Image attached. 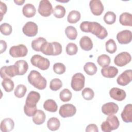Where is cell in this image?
Returning a JSON list of instances; mask_svg holds the SVG:
<instances>
[{
	"mask_svg": "<svg viewBox=\"0 0 132 132\" xmlns=\"http://www.w3.org/2000/svg\"><path fill=\"white\" fill-rule=\"evenodd\" d=\"M89 7L92 13L94 15H100L104 11V6L100 0L91 1L89 3Z\"/></svg>",
	"mask_w": 132,
	"mask_h": 132,
	"instance_id": "cell-16",
	"label": "cell"
},
{
	"mask_svg": "<svg viewBox=\"0 0 132 132\" xmlns=\"http://www.w3.org/2000/svg\"><path fill=\"white\" fill-rule=\"evenodd\" d=\"M81 95L83 98L87 101H90L93 99L94 96L93 90L90 88H86L82 90Z\"/></svg>",
	"mask_w": 132,
	"mask_h": 132,
	"instance_id": "cell-40",
	"label": "cell"
},
{
	"mask_svg": "<svg viewBox=\"0 0 132 132\" xmlns=\"http://www.w3.org/2000/svg\"><path fill=\"white\" fill-rule=\"evenodd\" d=\"M60 126L59 120L55 117H52L48 119L47 122L48 128L52 131H55L59 129Z\"/></svg>",
	"mask_w": 132,
	"mask_h": 132,
	"instance_id": "cell-29",
	"label": "cell"
},
{
	"mask_svg": "<svg viewBox=\"0 0 132 132\" xmlns=\"http://www.w3.org/2000/svg\"><path fill=\"white\" fill-rule=\"evenodd\" d=\"M81 18V14L78 11L72 10L67 17V21L71 24H74L78 22Z\"/></svg>",
	"mask_w": 132,
	"mask_h": 132,
	"instance_id": "cell-30",
	"label": "cell"
},
{
	"mask_svg": "<svg viewBox=\"0 0 132 132\" xmlns=\"http://www.w3.org/2000/svg\"><path fill=\"white\" fill-rule=\"evenodd\" d=\"M119 110L118 105L113 102H108L104 104L102 107V112L107 116L114 114Z\"/></svg>",
	"mask_w": 132,
	"mask_h": 132,
	"instance_id": "cell-17",
	"label": "cell"
},
{
	"mask_svg": "<svg viewBox=\"0 0 132 132\" xmlns=\"http://www.w3.org/2000/svg\"><path fill=\"white\" fill-rule=\"evenodd\" d=\"M38 11L42 16L47 17L51 15L53 11L51 2L48 0L41 1L39 3Z\"/></svg>",
	"mask_w": 132,
	"mask_h": 132,
	"instance_id": "cell-9",
	"label": "cell"
},
{
	"mask_svg": "<svg viewBox=\"0 0 132 132\" xmlns=\"http://www.w3.org/2000/svg\"><path fill=\"white\" fill-rule=\"evenodd\" d=\"M116 20V15L113 12L107 11L104 16V22L108 25H111L114 23Z\"/></svg>",
	"mask_w": 132,
	"mask_h": 132,
	"instance_id": "cell-38",
	"label": "cell"
},
{
	"mask_svg": "<svg viewBox=\"0 0 132 132\" xmlns=\"http://www.w3.org/2000/svg\"><path fill=\"white\" fill-rule=\"evenodd\" d=\"M76 112V107L72 104H65L60 106L59 113L62 118L71 117L75 115Z\"/></svg>",
	"mask_w": 132,
	"mask_h": 132,
	"instance_id": "cell-12",
	"label": "cell"
},
{
	"mask_svg": "<svg viewBox=\"0 0 132 132\" xmlns=\"http://www.w3.org/2000/svg\"><path fill=\"white\" fill-rule=\"evenodd\" d=\"M44 109L51 112H55L57 111L58 106L55 101L52 99H48L45 101L43 104Z\"/></svg>",
	"mask_w": 132,
	"mask_h": 132,
	"instance_id": "cell-27",
	"label": "cell"
},
{
	"mask_svg": "<svg viewBox=\"0 0 132 132\" xmlns=\"http://www.w3.org/2000/svg\"><path fill=\"white\" fill-rule=\"evenodd\" d=\"M110 96L113 100L118 101H123L126 96V92L123 89L118 88H112L109 91Z\"/></svg>",
	"mask_w": 132,
	"mask_h": 132,
	"instance_id": "cell-18",
	"label": "cell"
},
{
	"mask_svg": "<svg viewBox=\"0 0 132 132\" xmlns=\"http://www.w3.org/2000/svg\"><path fill=\"white\" fill-rule=\"evenodd\" d=\"M2 85L4 90L7 92H11L14 86L13 81L10 78H6L3 79L2 81Z\"/></svg>",
	"mask_w": 132,
	"mask_h": 132,
	"instance_id": "cell-36",
	"label": "cell"
},
{
	"mask_svg": "<svg viewBox=\"0 0 132 132\" xmlns=\"http://www.w3.org/2000/svg\"><path fill=\"white\" fill-rule=\"evenodd\" d=\"M89 21H84L81 23L80 25V28L81 30L85 32H89Z\"/></svg>",
	"mask_w": 132,
	"mask_h": 132,
	"instance_id": "cell-45",
	"label": "cell"
},
{
	"mask_svg": "<svg viewBox=\"0 0 132 132\" xmlns=\"http://www.w3.org/2000/svg\"><path fill=\"white\" fill-rule=\"evenodd\" d=\"M105 46L106 51L110 54H113L117 51V47L116 43L114 40L112 39H110L107 41H106L105 43Z\"/></svg>",
	"mask_w": 132,
	"mask_h": 132,
	"instance_id": "cell-39",
	"label": "cell"
},
{
	"mask_svg": "<svg viewBox=\"0 0 132 132\" xmlns=\"http://www.w3.org/2000/svg\"><path fill=\"white\" fill-rule=\"evenodd\" d=\"M0 41H1V53L2 54L4 52H5L7 48V43L5 41L2 40H1Z\"/></svg>",
	"mask_w": 132,
	"mask_h": 132,
	"instance_id": "cell-48",
	"label": "cell"
},
{
	"mask_svg": "<svg viewBox=\"0 0 132 132\" xmlns=\"http://www.w3.org/2000/svg\"><path fill=\"white\" fill-rule=\"evenodd\" d=\"M119 22L123 26H132V14L128 12L122 13L119 17Z\"/></svg>",
	"mask_w": 132,
	"mask_h": 132,
	"instance_id": "cell-25",
	"label": "cell"
},
{
	"mask_svg": "<svg viewBox=\"0 0 132 132\" xmlns=\"http://www.w3.org/2000/svg\"><path fill=\"white\" fill-rule=\"evenodd\" d=\"M28 81L30 85L39 90H44L47 84L46 79L36 70H32L27 77Z\"/></svg>",
	"mask_w": 132,
	"mask_h": 132,
	"instance_id": "cell-2",
	"label": "cell"
},
{
	"mask_svg": "<svg viewBox=\"0 0 132 132\" xmlns=\"http://www.w3.org/2000/svg\"><path fill=\"white\" fill-rule=\"evenodd\" d=\"M98 127L94 124H90L88 125L86 128V132H98Z\"/></svg>",
	"mask_w": 132,
	"mask_h": 132,
	"instance_id": "cell-46",
	"label": "cell"
},
{
	"mask_svg": "<svg viewBox=\"0 0 132 132\" xmlns=\"http://www.w3.org/2000/svg\"><path fill=\"white\" fill-rule=\"evenodd\" d=\"M1 77L3 79L10 78L16 75H19V71L15 64L9 66H4L1 68Z\"/></svg>",
	"mask_w": 132,
	"mask_h": 132,
	"instance_id": "cell-8",
	"label": "cell"
},
{
	"mask_svg": "<svg viewBox=\"0 0 132 132\" xmlns=\"http://www.w3.org/2000/svg\"><path fill=\"white\" fill-rule=\"evenodd\" d=\"M14 126L13 120L11 118H5L1 123V130L3 132H9L11 131Z\"/></svg>",
	"mask_w": 132,
	"mask_h": 132,
	"instance_id": "cell-21",
	"label": "cell"
},
{
	"mask_svg": "<svg viewBox=\"0 0 132 132\" xmlns=\"http://www.w3.org/2000/svg\"><path fill=\"white\" fill-rule=\"evenodd\" d=\"M121 118L123 121L125 123H130L132 121V105L131 104H127L121 114Z\"/></svg>",
	"mask_w": 132,
	"mask_h": 132,
	"instance_id": "cell-20",
	"label": "cell"
},
{
	"mask_svg": "<svg viewBox=\"0 0 132 132\" xmlns=\"http://www.w3.org/2000/svg\"><path fill=\"white\" fill-rule=\"evenodd\" d=\"M62 86V82L58 78H54L51 80L50 84V88L53 91H57Z\"/></svg>",
	"mask_w": 132,
	"mask_h": 132,
	"instance_id": "cell-41",
	"label": "cell"
},
{
	"mask_svg": "<svg viewBox=\"0 0 132 132\" xmlns=\"http://www.w3.org/2000/svg\"><path fill=\"white\" fill-rule=\"evenodd\" d=\"M66 53L69 55H74L76 54L78 51V47L76 44L74 43H69L67 44L65 48Z\"/></svg>",
	"mask_w": 132,
	"mask_h": 132,
	"instance_id": "cell-43",
	"label": "cell"
},
{
	"mask_svg": "<svg viewBox=\"0 0 132 132\" xmlns=\"http://www.w3.org/2000/svg\"><path fill=\"white\" fill-rule=\"evenodd\" d=\"M40 99L39 93L31 91H30L26 99L25 104L24 106L25 114L28 117H32L37 111V104Z\"/></svg>",
	"mask_w": 132,
	"mask_h": 132,
	"instance_id": "cell-1",
	"label": "cell"
},
{
	"mask_svg": "<svg viewBox=\"0 0 132 132\" xmlns=\"http://www.w3.org/2000/svg\"><path fill=\"white\" fill-rule=\"evenodd\" d=\"M14 64H15L18 67L19 75H23L27 72L28 69V64L25 60H18L15 62Z\"/></svg>",
	"mask_w": 132,
	"mask_h": 132,
	"instance_id": "cell-28",
	"label": "cell"
},
{
	"mask_svg": "<svg viewBox=\"0 0 132 132\" xmlns=\"http://www.w3.org/2000/svg\"><path fill=\"white\" fill-rule=\"evenodd\" d=\"M111 59L109 56L106 54H102L97 57V62L100 66L104 67L109 65L110 63Z\"/></svg>",
	"mask_w": 132,
	"mask_h": 132,
	"instance_id": "cell-34",
	"label": "cell"
},
{
	"mask_svg": "<svg viewBox=\"0 0 132 132\" xmlns=\"http://www.w3.org/2000/svg\"><path fill=\"white\" fill-rule=\"evenodd\" d=\"M26 91L27 88L26 86L22 84H19L15 88L14 94L16 97L22 98L24 96Z\"/></svg>",
	"mask_w": 132,
	"mask_h": 132,
	"instance_id": "cell-35",
	"label": "cell"
},
{
	"mask_svg": "<svg viewBox=\"0 0 132 132\" xmlns=\"http://www.w3.org/2000/svg\"><path fill=\"white\" fill-rule=\"evenodd\" d=\"M22 13L26 18H32L36 13V9L34 5L31 4H25L22 9Z\"/></svg>",
	"mask_w": 132,
	"mask_h": 132,
	"instance_id": "cell-23",
	"label": "cell"
},
{
	"mask_svg": "<svg viewBox=\"0 0 132 132\" xmlns=\"http://www.w3.org/2000/svg\"><path fill=\"white\" fill-rule=\"evenodd\" d=\"M132 80L131 70H127L121 73L117 78V84L122 86H125L129 84Z\"/></svg>",
	"mask_w": 132,
	"mask_h": 132,
	"instance_id": "cell-14",
	"label": "cell"
},
{
	"mask_svg": "<svg viewBox=\"0 0 132 132\" xmlns=\"http://www.w3.org/2000/svg\"><path fill=\"white\" fill-rule=\"evenodd\" d=\"M102 75L106 78H114L118 73V69L113 66H105L101 69Z\"/></svg>",
	"mask_w": 132,
	"mask_h": 132,
	"instance_id": "cell-19",
	"label": "cell"
},
{
	"mask_svg": "<svg viewBox=\"0 0 132 132\" xmlns=\"http://www.w3.org/2000/svg\"><path fill=\"white\" fill-rule=\"evenodd\" d=\"M72 96V92L68 89H64L60 91L59 97L61 101L67 102L71 100Z\"/></svg>",
	"mask_w": 132,
	"mask_h": 132,
	"instance_id": "cell-37",
	"label": "cell"
},
{
	"mask_svg": "<svg viewBox=\"0 0 132 132\" xmlns=\"http://www.w3.org/2000/svg\"><path fill=\"white\" fill-rule=\"evenodd\" d=\"M89 31L100 39H104L108 36L106 28L96 22H90Z\"/></svg>",
	"mask_w": 132,
	"mask_h": 132,
	"instance_id": "cell-5",
	"label": "cell"
},
{
	"mask_svg": "<svg viewBox=\"0 0 132 132\" xmlns=\"http://www.w3.org/2000/svg\"><path fill=\"white\" fill-rule=\"evenodd\" d=\"M27 53L28 50L26 46L21 44L12 46L9 50V54L13 58L25 57L27 55Z\"/></svg>",
	"mask_w": 132,
	"mask_h": 132,
	"instance_id": "cell-10",
	"label": "cell"
},
{
	"mask_svg": "<svg viewBox=\"0 0 132 132\" xmlns=\"http://www.w3.org/2000/svg\"><path fill=\"white\" fill-rule=\"evenodd\" d=\"M62 46L57 42L45 43L41 48V51L46 55L57 56L62 53Z\"/></svg>",
	"mask_w": 132,
	"mask_h": 132,
	"instance_id": "cell-3",
	"label": "cell"
},
{
	"mask_svg": "<svg viewBox=\"0 0 132 132\" xmlns=\"http://www.w3.org/2000/svg\"><path fill=\"white\" fill-rule=\"evenodd\" d=\"M1 32L5 36L10 35L12 31V26L8 23H4L0 26Z\"/></svg>",
	"mask_w": 132,
	"mask_h": 132,
	"instance_id": "cell-42",
	"label": "cell"
},
{
	"mask_svg": "<svg viewBox=\"0 0 132 132\" xmlns=\"http://www.w3.org/2000/svg\"><path fill=\"white\" fill-rule=\"evenodd\" d=\"M7 7L5 3H4L3 2H1V8H0V12H1V21L3 19V15L6 14V13L7 12Z\"/></svg>",
	"mask_w": 132,
	"mask_h": 132,
	"instance_id": "cell-47",
	"label": "cell"
},
{
	"mask_svg": "<svg viewBox=\"0 0 132 132\" xmlns=\"http://www.w3.org/2000/svg\"><path fill=\"white\" fill-rule=\"evenodd\" d=\"M54 72L57 74H62L65 72V66L62 63L57 62L54 64L53 67Z\"/></svg>",
	"mask_w": 132,
	"mask_h": 132,
	"instance_id": "cell-44",
	"label": "cell"
},
{
	"mask_svg": "<svg viewBox=\"0 0 132 132\" xmlns=\"http://www.w3.org/2000/svg\"><path fill=\"white\" fill-rule=\"evenodd\" d=\"M131 31L129 30H124L120 31L117 35V39L121 44H126L131 41Z\"/></svg>",
	"mask_w": 132,
	"mask_h": 132,
	"instance_id": "cell-15",
	"label": "cell"
},
{
	"mask_svg": "<svg viewBox=\"0 0 132 132\" xmlns=\"http://www.w3.org/2000/svg\"><path fill=\"white\" fill-rule=\"evenodd\" d=\"M30 62L32 65L38 68L41 70H47L50 65L48 59L40 55L32 56L30 59Z\"/></svg>",
	"mask_w": 132,
	"mask_h": 132,
	"instance_id": "cell-6",
	"label": "cell"
},
{
	"mask_svg": "<svg viewBox=\"0 0 132 132\" xmlns=\"http://www.w3.org/2000/svg\"><path fill=\"white\" fill-rule=\"evenodd\" d=\"M53 14L56 18H62L65 14V9L61 5H57L53 10Z\"/></svg>",
	"mask_w": 132,
	"mask_h": 132,
	"instance_id": "cell-33",
	"label": "cell"
},
{
	"mask_svg": "<svg viewBox=\"0 0 132 132\" xmlns=\"http://www.w3.org/2000/svg\"><path fill=\"white\" fill-rule=\"evenodd\" d=\"M85 77L81 73L75 74L72 77L71 86L73 90L79 91L82 89L85 86Z\"/></svg>",
	"mask_w": 132,
	"mask_h": 132,
	"instance_id": "cell-7",
	"label": "cell"
},
{
	"mask_svg": "<svg viewBox=\"0 0 132 132\" xmlns=\"http://www.w3.org/2000/svg\"><path fill=\"white\" fill-rule=\"evenodd\" d=\"M65 34L68 39L74 40L77 37V31L76 29L72 26H69L65 29Z\"/></svg>",
	"mask_w": 132,
	"mask_h": 132,
	"instance_id": "cell-32",
	"label": "cell"
},
{
	"mask_svg": "<svg viewBox=\"0 0 132 132\" xmlns=\"http://www.w3.org/2000/svg\"><path fill=\"white\" fill-rule=\"evenodd\" d=\"M25 2V1L23 0V1H14V2L18 5H22Z\"/></svg>",
	"mask_w": 132,
	"mask_h": 132,
	"instance_id": "cell-49",
	"label": "cell"
},
{
	"mask_svg": "<svg viewBox=\"0 0 132 132\" xmlns=\"http://www.w3.org/2000/svg\"><path fill=\"white\" fill-rule=\"evenodd\" d=\"M120 125L119 121L117 116L111 114L109 115L106 120L103 122L101 125V129L104 132H110L111 130L117 129Z\"/></svg>",
	"mask_w": 132,
	"mask_h": 132,
	"instance_id": "cell-4",
	"label": "cell"
},
{
	"mask_svg": "<svg viewBox=\"0 0 132 132\" xmlns=\"http://www.w3.org/2000/svg\"><path fill=\"white\" fill-rule=\"evenodd\" d=\"M22 31L24 35L29 37H34L38 33V26L33 22H27L23 27Z\"/></svg>",
	"mask_w": 132,
	"mask_h": 132,
	"instance_id": "cell-13",
	"label": "cell"
},
{
	"mask_svg": "<svg viewBox=\"0 0 132 132\" xmlns=\"http://www.w3.org/2000/svg\"><path fill=\"white\" fill-rule=\"evenodd\" d=\"M46 116L44 111L41 110H37L35 114L32 116V121L36 125L43 124L45 120Z\"/></svg>",
	"mask_w": 132,
	"mask_h": 132,
	"instance_id": "cell-24",
	"label": "cell"
},
{
	"mask_svg": "<svg viewBox=\"0 0 132 132\" xmlns=\"http://www.w3.org/2000/svg\"><path fill=\"white\" fill-rule=\"evenodd\" d=\"M81 48L86 51H90L93 47V43L91 39L88 36H83L79 41Z\"/></svg>",
	"mask_w": 132,
	"mask_h": 132,
	"instance_id": "cell-22",
	"label": "cell"
},
{
	"mask_svg": "<svg viewBox=\"0 0 132 132\" xmlns=\"http://www.w3.org/2000/svg\"><path fill=\"white\" fill-rule=\"evenodd\" d=\"M84 70L88 75H94L97 70L96 65L93 62H87L84 66Z\"/></svg>",
	"mask_w": 132,
	"mask_h": 132,
	"instance_id": "cell-31",
	"label": "cell"
},
{
	"mask_svg": "<svg viewBox=\"0 0 132 132\" xmlns=\"http://www.w3.org/2000/svg\"><path fill=\"white\" fill-rule=\"evenodd\" d=\"M131 60L130 54L127 52H123L118 54L114 59V64L118 67H124L129 63Z\"/></svg>",
	"mask_w": 132,
	"mask_h": 132,
	"instance_id": "cell-11",
	"label": "cell"
},
{
	"mask_svg": "<svg viewBox=\"0 0 132 132\" xmlns=\"http://www.w3.org/2000/svg\"><path fill=\"white\" fill-rule=\"evenodd\" d=\"M47 42L46 40L43 37H39L34 40L31 42V47L36 52H40L43 45Z\"/></svg>",
	"mask_w": 132,
	"mask_h": 132,
	"instance_id": "cell-26",
	"label": "cell"
}]
</instances>
